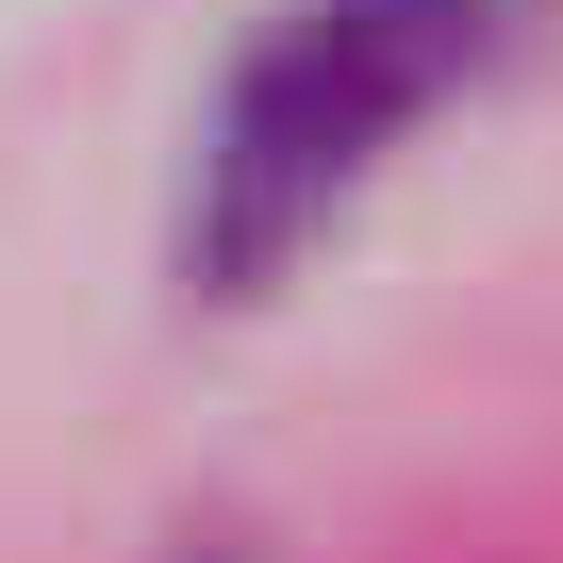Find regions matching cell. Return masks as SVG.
Wrapping results in <instances>:
<instances>
[{
	"label": "cell",
	"mask_w": 563,
	"mask_h": 563,
	"mask_svg": "<svg viewBox=\"0 0 563 563\" xmlns=\"http://www.w3.org/2000/svg\"><path fill=\"white\" fill-rule=\"evenodd\" d=\"M563 0H265L249 51L216 67L183 183H166V282L199 316L282 299L398 166L431 117L497 100Z\"/></svg>",
	"instance_id": "cell-1"
}]
</instances>
